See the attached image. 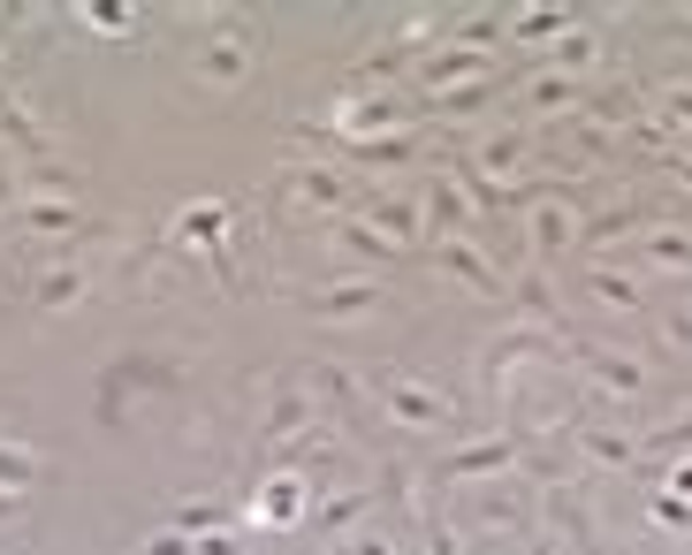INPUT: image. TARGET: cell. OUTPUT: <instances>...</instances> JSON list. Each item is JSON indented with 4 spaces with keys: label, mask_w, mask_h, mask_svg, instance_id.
Returning <instances> with one entry per match:
<instances>
[{
    "label": "cell",
    "mask_w": 692,
    "mask_h": 555,
    "mask_svg": "<svg viewBox=\"0 0 692 555\" xmlns=\"http://www.w3.org/2000/svg\"><path fill=\"white\" fill-rule=\"evenodd\" d=\"M532 99H540V107H563V99H571V84H563V76H540V84H532Z\"/></svg>",
    "instance_id": "obj_20"
},
{
    "label": "cell",
    "mask_w": 692,
    "mask_h": 555,
    "mask_svg": "<svg viewBox=\"0 0 692 555\" xmlns=\"http://www.w3.org/2000/svg\"><path fill=\"white\" fill-rule=\"evenodd\" d=\"M532 228H540V244L555 251V244H571V228H578V221H571L563 205H532Z\"/></svg>",
    "instance_id": "obj_11"
},
{
    "label": "cell",
    "mask_w": 692,
    "mask_h": 555,
    "mask_svg": "<svg viewBox=\"0 0 692 555\" xmlns=\"http://www.w3.org/2000/svg\"><path fill=\"white\" fill-rule=\"evenodd\" d=\"M655 518H662V526H692V510L678 503V495H655Z\"/></svg>",
    "instance_id": "obj_22"
},
{
    "label": "cell",
    "mask_w": 692,
    "mask_h": 555,
    "mask_svg": "<svg viewBox=\"0 0 692 555\" xmlns=\"http://www.w3.org/2000/svg\"><path fill=\"white\" fill-rule=\"evenodd\" d=\"M31 228H69V205H23Z\"/></svg>",
    "instance_id": "obj_18"
},
{
    "label": "cell",
    "mask_w": 692,
    "mask_h": 555,
    "mask_svg": "<svg viewBox=\"0 0 692 555\" xmlns=\"http://www.w3.org/2000/svg\"><path fill=\"white\" fill-rule=\"evenodd\" d=\"M305 305H313V312H328V320H343V312H373V305H380V290H373V282H336L328 297H305Z\"/></svg>",
    "instance_id": "obj_2"
},
{
    "label": "cell",
    "mask_w": 692,
    "mask_h": 555,
    "mask_svg": "<svg viewBox=\"0 0 692 555\" xmlns=\"http://www.w3.org/2000/svg\"><path fill=\"white\" fill-rule=\"evenodd\" d=\"M655 259L662 267H692V236H655Z\"/></svg>",
    "instance_id": "obj_17"
},
{
    "label": "cell",
    "mask_w": 692,
    "mask_h": 555,
    "mask_svg": "<svg viewBox=\"0 0 692 555\" xmlns=\"http://www.w3.org/2000/svg\"><path fill=\"white\" fill-rule=\"evenodd\" d=\"M594 297H601V305H609V312H640V290H632V282H624V274H609V267H601V274H594Z\"/></svg>",
    "instance_id": "obj_10"
},
{
    "label": "cell",
    "mask_w": 692,
    "mask_h": 555,
    "mask_svg": "<svg viewBox=\"0 0 692 555\" xmlns=\"http://www.w3.org/2000/svg\"><path fill=\"white\" fill-rule=\"evenodd\" d=\"M380 403H388V418H403V426H442V418H449V403H442L434 388H419V380H388Z\"/></svg>",
    "instance_id": "obj_1"
},
{
    "label": "cell",
    "mask_w": 692,
    "mask_h": 555,
    "mask_svg": "<svg viewBox=\"0 0 692 555\" xmlns=\"http://www.w3.org/2000/svg\"><path fill=\"white\" fill-rule=\"evenodd\" d=\"M670 99H678V115H685V122H692V84H678V92H670Z\"/></svg>",
    "instance_id": "obj_26"
},
{
    "label": "cell",
    "mask_w": 692,
    "mask_h": 555,
    "mask_svg": "<svg viewBox=\"0 0 692 555\" xmlns=\"http://www.w3.org/2000/svg\"><path fill=\"white\" fill-rule=\"evenodd\" d=\"M77 297H84V274H77V267H54V274H38V305H46V312H69Z\"/></svg>",
    "instance_id": "obj_7"
},
{
    "label": "cell",
    "mask_w": 692,
    "mask_h": 555,
    "mask_svg": "<svg viewBox=\"0 0 692 555\" xmlns=\"http://www.w3.org/2000/svg\"><path fill=\"white\" fill-rule=\"evenodd\" d=\"M555 23H563V15H555V8H540V15H518V31H525V38H548V31H555Z\"/></svg>",
    "instance_id": "obj_21"
},
{
    "label": "cell",
    "mask_w": 692,
    "mask_h": 555,
    "mask_svg": "<svg viewBox=\"0 0 692 555\" xmlns=\"http://www.w3.org/2000/svg\"><path fill=\"white\" fill-rule=\"evenodd\" d=\"M670 480H678V495H692V464H678V472H670Z\"/></svg>",
    "instance_id": "obj_27"
},
{
    "label": "cell",
    "mask_w": 692,
    "mask_h": 555,
    "mask_svg": "<svg viewBox=\"0 0 692 555\" xmlns=\"http://www.w3.org/2000/svg\"><path fill=\"white\" fill-rule=\"evenodd\" d=\"M380 221H388L396 236H419V205H380Z\"/></svg>",
    "instance_id": "obj_19"
},
{
    "label": "cell",
    "mask_w": 692,
    "mask_h": 555,
    "mask_svg": "<svg viewBox=\"0 0 692 555\" xmlns=\"http://www.w3.org/2000/svg\"><path fill=\"white\" fill-rule=\"evenodd\" d=\"M685 184H692V161H685Z\"/></svg>",
    "instance_id": "obj_28"
},
{
    "label": "cell",
    "mask_w": 692,
    "mask_h": 555,
    "mask_svg": "<svg viewBox=\"0 0 692 555\" xmlns=\"http://www.w3.org/2000/svg\"><path fill=\"white\" fill-rule=\"evenodd\" d=\"M480 61V46H457V54H442V61H426V76H465Z\"/></svg>",
    "instance_id": "obj_16"
},
{
    "label": "cell",
    "mask_w": 692,
    "mask_h": 555,
    "mask_svg": "<svg viewBox=\"0 0 692 555\" xmlns=\"http://www.w3.org/2000/svg\"><path fill=\"white\" fill-rule=\"evenodd\" d=\"M488 464H511V441H480V449H465V457H449L442 472H488Z\"/></svg>",
    "instance_id": "obj_12"
},
{
    "label": "cell",
    "mask_w": 692,
    "mask_h": 555,
    "mask_svg": "<svg viewBox=\"0 0 692 555\" xmlns=\"http://www.w3.org/2000/svg\"><path fill=\"white\" fill-rule=\"evenodd\" d=\"M350 555H388V541H373V533H357V541H350Z\"/></svg>",
    "instance_id": "obj_23"
},
{
    "label": "cell",
    "mask_w": 692,
    "mask_h": 555,
    "mask_svg": "<svg viewBox=\"0 0 692 555\" xmlns=\"http://www.w3.org/2000/svg\"><path fill=\"white\" fill-rule=\"evenodd\" d=\"M586 457H601V464H632V441H624V434H586Z\"/></svg>",
    "instance_id": "obj_15"
},
{
    "label": "cell",
    "mask_w": 692,
    "mask_h": 555,
    "mask_svg": "<svg viewBox=\"0 0 692 555\" xmlns=\"http://www.w3.org/2000/svg\"><path fill=\"white\" fill-rule=\"evenodd\" d=\"M198 69H206L213 84H236V76L251 69V54H244V38H213V46L198 54Z\"/></svg>",
    "instance_id": "obj_4"
},
{
    "label": "cell",
    "mask_w": 692,
    "mask_h": 555,
    "mask_svg": "<svg viewBox=\"0 0 692 555\" xmlns=\"http://www.w3.org/2000/svg\"><path fill=\"white\" fill-rule=\"evenodd\" d=\"M221 221H228V205H213V198H206V205H183V236H190V244H213Z\"/></svg>",
    "instance_id": "obj_8"
},
{
    "label": "cell",
    "mask_w": 692,
    "mask_h": 555,
    "mask_svg": "<svg viewBox=\"0 0 692 555\" xmlns=\"http://www.w3.org/2000/svg\"><path fill=\"white\" fill-rule=\"evenodd\" d=\"M138 555H190V548H183V541H145Z\"/></svg>",
    "instance_id": "obj_24"
},
{
    "label": "cell",
    "mask_w": 692,
    "mask_h": 555,
    "mask_svg": "<svg viewBox=\"0 0 692 555\" xmlns=\"http://www.w3.org/2000/svg\"><path fill=\"white\" fill-rule=\"evenodd\" d=\"M297 510H305V487H297V480H267V487H259V518H267V526H290Z\"/></svg>",
    "instance_id": "obj_6"
},
{
    "label": "cell",
    "mask_w": 692,
    "mask_h": 555,
    "mask_svg": "<svg viewBox=\"0 0 692 555\" xmlns=\"http://www.w3.org/2000/svg\"><path fill=\"white\" fill-rule=\"evenodd\" d=\"M290 190H297L305 205H343V190H336V176H320V168H297V176H290Z\"/></svg>",
    "instance_id": "obj_9"
},
{
    "label": "cell",
    "mask_w": 692,
    "mask_h": 555,
    "mask_svg": "<svg viewBox=\"0 0 692 555\" xmlns=\"http://www.w3.org/2000/svg\"><path fill=\"white\" fill-rule=\"evenodd\" d=\"M0 480H8V487H31V480H38V457L15 449V441H0Z\"/></svg>",
    "instance_id": "obj_13"
},
{
    "label": "cell",
    "mask_w": 692,
    "mask_h": 555,
    "mask_svg": "<svg viewBox=\"0 0 692 555\" xmlns=\"http://www.w3.org/2000/svg\"><path fill=\"white\" fill-rule=\"evenodd\" d=\"M442 259H449V274H465L472 290H503V274H495V267H488L472 244H457V236H449V244H442Z\"/></svg>",
    "instance_id": "obj_5"
},
{
    "label": "cell",
    "mask_w": 692,
    "mask_h": 555,
    "mask_svg": "<svg viewBox=\"0 0 692 555\" xmlns=\"http://www.w3.org/2000/svg\"><path fill=\"white\" fill-rule=\"evenodd\" d=\"M434 555H457V533H449V526H434Z\"/></svg>",
    "instance_id": "obj_25"
},
{
    "label": "cell",
    "mask_w": 692,
    "mask_h": 555,
    "mask_svg": "<svg viewBox=\"0 0 692 555\" xmlns=\"http://www.w3.org/2000/svg\"><path fill=\"white\" fill-rule=\"evenodd\" d=\"M518 161H525V138H495V145L480 153V168H495V176H511Z\"/></svg>",
    "instance_id": "obj_14"
},
{
    "label": "cell",
    "mask_w": 692,
    "mask_h": 555,
    "mask_svg": "<svg viewBox=\"0 0 692 555\" xmlns=\"http://www.w3.org/2000/svg\"><path fill=\"white\" fill-rule=\"evenodd\" d=\"M586 366L601 373V380H609V395H624V403H632V395L647 388V373L632 366V358H617V351H586Z\"/></svg>",
    "instance_id": "obj_3"
}]
</instances>
